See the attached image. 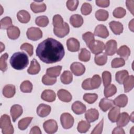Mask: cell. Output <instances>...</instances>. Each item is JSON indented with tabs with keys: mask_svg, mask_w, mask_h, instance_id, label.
<instances>
[{
	"mask_svg": "<svg viewBox=\"0 0 134 134\" xmlns=\"http://www.w3.org/2000/svg\"><path fill=\"white\" fill-rule=\"evenodd\" d=\"M36 52L40 60L47 64L60 61L65 54L62 44L51 38L40 42L37 47Z\"/></svg>",
	"mask_w": 134,
	"mask_h": 134,
	"instance_id": "1",
	"label": "cell"
},
{
	"mask_svg": "<svg viewBox=\"0 0 134 134\" xmlns=\"http://www.w3.org/2000/svg\"><path fill=\"white\" fill-rule=\"evenodd\" d=\"M9 62L13 68L20 70L27 66L29 64V59L26 53L22 52H17L12 55Z\"/></svg>",
	"mask_w": 134,
	"mask_h": 134,
	"instance_id": "2",
	"label": "cell"
},
{
	"mask_svg": "<svg viewBox=\"0 0 134 134\" xmlns=\"http://www.w3.org/2000/svg\"><path fill=\"white\" fill-rule=\"evenodd\" d=\"M0 128L3 134H13L14 128L11 124L10 119L8 115H3L0 119Z\"/></svg>",
	"mask_w": 134,
	"mask_h": 134,
	"instance_id": "3",
	"label": "cell"
},
{
	"mask_svg": "<svg viewBox=\"0 0 134 134\" xmlns=\"http://www.w3.org/2000/svg\"><path fill=\"white\" fill-rule=\"evenodd\" d=\"M26 35L29 40L37 41L41 39L42 37V32L40 28L35 27H30L26 32Z\"/></svg>",
	"mask_w": 134,
	"mask_h": 134,
	"instance_id": "4",
	"label": "cell"
},
{
	"mask_svg": "<svg viewBox=\"0 0 134 134\" xmlns=\"http://www.w3.org/2000/svg\"><path fill=\"white\" fill-rule=\"evenodd\" d=\"M60 121L62 127L64 129H68L71 128L74 124V118L68 113H63L60 117Z\"/></svg>",
	"mask_w": 134,
	"mask_h": 134,
	"instance_id": "5",
	"label": "cell"
},
{
	"mask_svg": "<svg viewBox=\"0 0 134 134\" xmlns=\"http://www.w3.org/2000/svg\"><path fill=\"white\" fill-rule=\"evenodd\" d=\"M91 52L95 54L103 52L105 49V44L103 42L100 40H94L88 46Z\"/></svg>",
	"mask_w": 134,
	"mask_h": 134,
	"instance_id": "6",
	"label": "cell"
},
{
	"mask_svg": "<svg viewBox=\"0 0 134 134\" xmlns=\"http://www.w3.org/2000/svg\"><path fill=\"white\" fill-rule=\"evenodd\" d=\"M43 127L46 132L48 133H54L58 130V124L55 120L49 119L43 124Z\"/></svg>",
	"mask_w": 134,
	"mask_h": 134,
	"instance_id": "7",
	"label": "cell"
},
{
	"mask_svg": "<svg viewBox=\"0 0 134 134\" xmlns=\"http://www.w3.org/2000/svg\"><path fill=\"white\" fill-rule=\"evenodd\" d=\"M105 53L107 55H113L115 54L117 50V43L115 40H108L105 46Z\"/></svg>",
	"mask_w": 134,
	"mask_h": 134,
	"instance_id": "8",
	"label": "cell"
},
{
	"mask_svg": "<svg viewBox=\"0 0 134 134\" xmlns=\"http://www.w3.org/2000/svg\"><path fill=\"white\" fill-rule=\"evenodd\" d=\"M70 69L72 72L76 76H81L83 74L85 71L84 65L79 62L72 63L70 65Z\"/></svg>",
	"mask_w": 134,
	"mask_h": 134,
	"instance_id": "9",
	"label": "cell"
},
{
	"mask_svg": "<svg viewBox=\"0 0 134 134\" xmlns=\"http://www.w3.org/2000/svg\"><path fill=\"white\" fill-rule=\"evenodd\" d=\"M66 46L69 51L76 52L80 49V44L77 39L74 38H70L66 41Z\"/></svg>",
	"mask_w": 134,
	"mask_h": 134,
	"instance_id": "10",
	"label": "cell"
},
{
	"mask_svg": "<svg viewBox=\"0 0 134 134\" xmlns=\"http://www.w3.org/2000/svg\"><path fill=\"white\" fill-rule=\"evenodd\" d=\"M23 112V108L20 105L18 104H15L13 105L10 110V113L13 121L15 122L17 119L22 115Z\"/></svg>",
	"mask_w": 134,
	"mask_h": 134,
	"instance_id": "11",
	"label": "cell"
},
{
	"mask_svg": "<svg viewBox=\"0 0 134 134\" xmlns=\"http://www.w3.org/2000/svg\"><path fill=\"white\" fill-rule=\"evenodd\" d=\"M94 35L102 38H106L109 36V32L105 26L100 24L96 27L94 30Z\"/></svg>",
	"mask_w": 134,
	"mask_h": 134,
	"instance_id": "12",
	"label": "cell"
},
{
	"mask_svg": "<svg viewBox=\"0 0 134 134\" xmlns=\"http://www.w3.org/2000/svg\"><path fill=\"white\" fill-rule=\"evenodd\" d=\"M30 8L35 13H38L44 12L47 9L46 4L42 1H35L30 4Z\"/></svg>",
	"mask_w": 134,
	"mask_h": 134,
	"instance_id": "13",
	"label": "cell"
},
{
	"mask_svg": "<svg viewBox=\"0 0 134 134\" xmlns=\"http://www.w3.org/2000/svg\"><path fill=\"white\" fill-rule=\"evenodd\" d=\"M99 113L95 108H91L87 110L85 114V117L86 120L89 122H94L98 119Z\"/></svg>",
	"mask_w": 134,
	"mask_h": 134,
	"instance_id": "14",
	"label": "cell"
},
{
	"mask_svg": "<svg viewBox=\"0 0 134 134\" xmlns=\"http://www.w3.org/2000/svg\"><path fill=\"white\" fill-rule=\"evenodd\" d=\"M51 107L45 104H40L37 108V114L40 117H45L49 115Z\"/></svg>",
	"mask_w": 134,
	"mask_h": 134,
	"instance_id": "15",
	"label": "cell"
},
{
	"mask_svg": "<svg viewBox=\"0 0 134 134\" xmlns=\"http://www.w3.org/2000/svg\"><path fill=\"white\" fill-rule=\"evenodd\" d=\"M70 31L69 25L66 23H64V25L60 28H53V32L54 35L59 38H63L66 36Z\"/></svg>",
	"mask_w": 134,
	"mask_h": 134,
	"instance_id": "16",
	"label": "cell"
},
{
	"mask_svg": "<svg viewBox=\"0 0 134 134\" xmlns=\"http://www.w3.org/2000/svg\"><path fill=\"white\" fill-rule=\"evenodd\" d=\"M114 100L107 98H103L99 103V107L104 112L111 108L114 105Z\"/></svg>",
	"mask_w": 134,
	"mask_h": 134,
	"instance_id": "17",
	"label": "cell"
},
{
	"mask_svg": "<svg viewBox=\"0 0 134 134\" xmlns=\"http://www.w3.org/2000/svg\"><path fill=\"white\" fill-rule=\"evenodd\" d=\"M41 98L44 101L48 102H52L55 100L56 98V95L53 90H46L42 93Z\"/></svg>",
	"mask_w": 134,
	"mask_h": 134,
	"instance_id": "18",
	"label": "cell"
},
{
	"mask_svg": "<svg viewBox=\"0 0 134 134\" xmlns=\"http://www.w3.org/2000/svg\"><path fill=\"white\" fill-rule=\"evenodd\" d=\"M86 106L80 101H76L72 105V110L77 115L83 114L86 111Z\"/></svg>",
	"mask_w": 134,
	"mask_h": 134,
	"instance_id": "19",
	"label": "cell"
},
{
	"mask_svg": "<svg viewBox=\"0 0 134 134\" xmlns=\"http://www.w3.org/2000/svg\"><path fill=\"white\" fill-rule=\"evenodd\" d=\"M109 25L110 29L115 35H119L121 34L123 31V25L119 21H112L109 23Z\"/></svg>",
	"mask_w": 134,
	"mask_h": 134,
	"instance_id": "20",
	"label": "cell"
},
{
	"mask_svg": "<svg viewBox=\"0 0 134 134\" xmlns=\"http://www.w3.org/2000/svg\"><path fill=\"white\" fill-rule=\"evenodd\" d=\"M58 98L60 100L64 102H70L72 98L71 93L64 89H60L57 92Z\"/></svg>",
	"mask_w": 134,
	"mask_h": 134,
	"instance_id": "21",
	"label": "cell"
},
{
	"mask_svg": "<svg viewBox=\"0 0 134 134\" xmlns=\"http://www.w3.org/2000/svg\"><path fill=\"white\" fill-rule=\"evenodd\" d=\"M40 71V65L38 61L34 59L30 62V65L27 70V72L29 74L35 75L38 74Z\"/></svg>",
	"mask_w": 134,
	"mask_h": 134,
	"instance_id": "22",
	"label": "cell"
},
{
	"mask_svg": "<svg viewBox=\"0 0 134 134\" xmlns=\"http://www.w3.org/2000/svg\"><path fill=\"white\" fill-rule=\"evenodd\" d=\"M70 23L73 27L79 28L83 24V19L81 15L79 14H74L70 17Z\"/></svg>",
	"mask_w": 134,
	"mask_h": 134,
	"instance_id": "23",
	"label": "cell"
},
{
	"mask_svg": "<svg viewBox=\"0 0 134 134\" xmlns=\"http://www.w3.org/2000/svg\"><path fill=\"white\" fill-rule=\"evenodd\" d=\"M124 87V91L128 93L130 91L134 86V76L133 75L128 76L124 81L123 83Z\"/></svg>",
	"mask_w": 134,
	"mask_h": 134,
	"instance_id": "24",
	"label": "cell"
},
{
	"mask_svg": "<svg viewBox=\"0 0 134 134\" xmlns=\"http://www.w3.org/2000/svg\"><path fill=\"white\" fill-rule=\"evenodd\" d=\"M16 88L13 84L6 85L3 89V94L7 98L13 97L15 94Z\"/></svg>",
	"mask_w": 134,
	"mask_h": 134,
	"instance_id": "25",
	"label": "cell"
},
{
	"mask_svg": "<svg viewBox=\"0 0 134 134\" xmlns=\"http://www.w3.org/2000/svg\"><path fill=\"white\" fill-rule=\"evenodd\" d=\"M20 30L18 27L12 26L7 29V34L8 38L12 40L17 39L20 36Z\"/></svg>",
	"mask_w": 134,
	"mask_h": 134,
	"instance_id": "26",
	"label": "cell"
},
{
	"mask_svg": "<svg viewBox=\"0 0 134 134\" xmlns=\"http://www.w3.org/2000/svg\"><path fill=\"white\" fill-rule=\"evenodd\" d=\"M130 120V117L126 112H123L120 114L119 117L117 120V125L120 127H124L127 125Z\"/></svg>",
	"mask_w": 134,
	"mask_h": 134,
	"instance_id": "27",
	"label": "cell"
},
{
	"mask_svg": "<svg viewBox=\"0 0 134 134\" xmlns=\"http://www.w3.org/2000/svg\"><path fill=\"white\" fill-rule=\"evenodd\" d=\"M17 17L18 21L23 24L27 23L30 20V14L25 10H19L17 13Z\"/></svg>",
	"mask_w": 134,
	"mask_h": 134,
	"instance_id": "28",
	"label": "cell"
},
{
	"mask_svg": "<svg viewBox=\"0 0 134 134\" xmlns=\"http://www.w3.org/2000/svg\"><path fill=\"white\" fill-rule=\"evenodd\" d=\"M120 115V108L116 107H113L108 114V119L112 122H115L117 121L119 116Z\"/></svg>",
	"mask_w": 134,
	"mask_h": 134,
	"instance_id": "29",
	"label": "cell"
},
{
	"mask_svg": "<svg viewBox=\"0 0 134 134\" xmlns=\"http://www.w3.org/2000/svg\"><path fill=\"white\" fill-rule=\"evenodd\" d=\"M114 103L118 107H124L128 103V97L125 94L119 95L115 98Z\"/></svg>",
	"mask_w": 134,
	"mask_h": 134,
	"instance_id": "30",
	"label": "cell"
},
{
	"mask_svg": "<svg viewBox=\"0 0 134 134\" xmlns=\"http://www.w3.org/2000/svg\"><path fill=\"white\" fill-rule=\"evenodd\" d=\"M62 70L61 65H58L51 68H48L46 70V74L51 77H58L61 73Z\"/></svg>",
	"mask_w": 134,
	"mask_h": 134,
	"instance_id": "31",
	"label": "cell"
},
{
	"mask_svg": "<svg viewBox=\"0 0 134 134\" xmlns=\"http://www.w3.org/2000/svg\"><path fill=\"white\" fill-rule=\"evenodd\" d=\"M94 61L98 65H104L107 61V55L105 52H101L95 55Z\"/></svg>",
	"mask_w": 134,
	"mask_h": 134,
	"instance_id": "32",
	"label": "cell"
},
{
	"mask_svg": "<svg viewBox=\"0 0 134 134\" xmlns=\"http://www.w3.org/2000/svg\"><path fill=\"white\" fill-rule=\"evenodd\" d=\"M60 80L63 84H69L71 83L73 80L72 73L69 71H64L60 76Z\"/></svg>",
	"mask_w": 134,
	"mask_h": 134,
	"instance_id": "33",
	"label": "cell"
},
{
	"mask_svg": "<svg viewBox=\"0 0 134 134\" xmlns=\"http://www.w3.org/2000/svg\"><path fill=\"white\" fill-rule=\"evenodd\" d=\"M117 53L120 57L127 60L130 55V50L127 46L123 45L119 48L117 51Z\"/></svg>",
	"mask_w": 134,
	"mask_h": 134,
	"instance_id": "34",
	"label": "cell"
},
{
	"mask_svg": "<svg viewBox=\"0 0 134 134\" xmlns=\"http://www.w3.org/2000/svg\"><path fill=\"white\" fill-rule=\"evenodd\" d=\"M117 92V88L114 84H109L105 86L104 90V96L107 98L115 95Z\"/></svg>",
	"mask_w": 134,
	"mask_h": 134,
	"instance_id": "35",
	"label": "cell"
},
{
	"mask_svg": "<svg viewBox=\"0 0 134 134\" xmlns=\"http://www.w3.org/2000/svg\"><path fill=\"white\" fill-rule=\"evenodd\" d=\"M129 73L127 70H124L121 71H118L115 74V79L116 81L120 84H122L123 83L124 81L126 79V77L128 76Z\"/></svg>",
	"mask_w": 134,
	"mask_h": 134,
	"instance_id": "36",
	"label": "cell"
},
{
	"mask_svg": "<svg viewBox=\"0 0 134 134\" xmlns=\"http://www.w3.org/2000/svg\"><path fill=\"white\" fill-rule=\"evenodd\" d=\"M32 119L33 117H27L20 119L18 123V128L21 130H25L27 128Z\"/></svg>",
	"mask_w": 134,
	"mask_h": 134,
	"instance_id": "37",
	"label": "cell"
},
{
	"mask_svg": "<svg viewBox=\"0 0 134 134\" xmlns=\"http://www.w3.org/2000/svg\"><path fill=\"white\" fill-rule=\"evenodd\" d=\"M102 80L98 74H95L90 79V86L92 90L98 88L101 84Z\"/></svg>",
	"mask_w": 134,
	"mask_h": 134,
	"instance_id": "38",
	"label": "cell"
},
{
	"mask_svg": "<svg viewBox=\"0 0 134 134\" xmlns=\"http://www.w3.org/2000/svg\"><path fill=\"white\" fill-rule=\"evenodd\" d=\"M91 127V125L87 121L81 120L77 125V131L80 133H85Z\"/></svg>",
	"mask_w": 134,
	"mask_h": 134,
	"instance_id": "39",
	"label": "cell"
},
{
	"mask_svg": "<svg viewBox=\"0 0 134 134\" xmlns=\"http://www.w3.org/2000/svg\"><path fill=\"white\" fill-rule=\"evenodd\" d=\"M95 16L96 18L99 21H105L109 16L108 12L104 9H99L95 12Z\"/></svg>",
	"mask_w": 134,
	"mask_h": 134,
	"instance_id": "40",
	"label": "cell"
},
{
	"mask_svg": "<svg viewBox=\"0 0 134 134\" xmlns=\"http://www.w3.org/2000/svg\"><path fill=\"white\" fill-rule=\"evenodd\" d=\"M32 84L29 81H23L20 85V91L23 93H31L32 90Z\"/></svg>",
	"mask_w": 134,
	"mask_h": 134,
	"instance_id": "41",
	"label": "cell"
},
{
	"mask_svg": "<svg viewBox=\"0 0 134 134\" xmlns=\"http://www.w3.org/2000/svg\"><path fill=\"white\" fill-rule=\"evenodd\" d=\"M52 24L54 28H62L64 25L63 19L61 15L57 14L53 17Z\"/></svg>",
	"mask_w": 134,
	"mask_h": 134,
	"instance_id": "42",
	"label": "cell"
},
{
	"mask_svg": "<svg viewBox=\"0 0 134 134\" xmlns=\"http://www.w3.org/2000/svg\"><path fill=\"white\" fill-rule=\"evenodd\" d=\"M91 58V53L86 48H82L79 54V59L83 62H87Z\"/></svg>",
	"mask_w": 134,
	"mask_h": 134,
	"instance_id": "43",
	"label": "cell"
},
{
	"mask_svg": "<svg viewBox=\"0 0 134 134\" xmlns=\"http://www.w3.org/2000/svg\"><path fill=\"white\" fill-rule=\"evenodd\" d=\"M36 24L40 27H46L49 24V19L46 16H40L37 17L35 19Z\"/></svg>",
	"mask_w": 134,
	"mask_h": 134,
	"instance_id": "44",
	"label": "cell"
},
{
	"mask_svg": "<svg viewBox=\"0 0 134 134\" xmlns=\"http://www.w3.org/2000/svg\"><path fill=\"white\" fill-rule=\"evenodd\" d=\"M83 98L87 103L93 104L97 99L98 95L95 93H85Z\"/></svg>",
	"mask_w": 134,
	"mask_h": 134,
	"instance_id": "45",
	"label": "cell"
},
{
	"mask_svg": "<svg viewBox=\"0 0 134 134\" xmlns=\"http://www.w3.org/2000/svg\"><path fill=\"white\" fill-rule=\"evenodd\" d=\"M0 24H1V29H8L10 27L12 26V20L10 17L8 16L5 17L4 18H2L1 21H0Z\"/></svg>",
	"mask_w": 134,
	"mask_h": 134,
	"instance_id": "46",
	"label": "cell"
},
{
	"mask_svg": "<svg viewBox=\"0 0 134 134\" xmlns=\"http://www.w3.org/2000/svg\"><path fill=\"white\" fill-rule=\"evenodd\" d=\"M8 54L7 53H5L2 54L0 58V69L2 71L5 72L7 69V64L6 61L8 59Z\"/></svg>",
	"mask_w": 134,
	"mask_h": 134,
	"instance_id": "47",
	"label": "cell"
},
{
	"mask_svg": "<svg viewBox=\"0 0 134 134\" xmlns=\"http://www.w3.org/2000/svg\"><path fill=\"white\" fill-rule=\"evenodd\" d=\"M82 38L85 42L87 47L91 42L95 40L94 34L90 31H87L83 34L82 35Z\"/></svg>",
	"mask_w": 134,
	"mask_h": 134,
	"instance_id": "48",
	"label": "cell"
},
{
	"mask_svg": "<svg viewBox=\"0 0 134 134\" xmlns=\"http://www.w3.org/2000/svg\"><path fill=\"white\" fill-rule=\"evenodd\" d=\"M125 64L124 59L122 58H116L111 61V65L113 68H117L121 67Z\"/></svg>",
	"mask_w": 134,
	"mask_h": 134,
	"instance_id": "49",
	"label": "cell"
},
{
	"mask_svg": "<svg viewBox=\"0 0 134 134\" xmlns=\"http://www.w3.org/2000/svg\"><path fill=\"white\" fill-rule=\"evenodd\" d=\"M126 14V10L121 7H117L114 9L113 12V15L115 18H121L124 17Z\"/></svg>",
	"mask_w": 134,
	"mask_h": 134,
	"instance_id": "50",
	"label": "cell"
},
{
	"mask_svg": "<svg viewBox=\"0 0 134 134\" xmlns=\"http://www.w3.org/2000/svg\"><path fill=\"white\" fill-rule=\"evenodd\" d=\"M103 83L104 86H106L110 84L111 81V73L107 71H105L102 73Z\"/></svg>",
	"mask_w": 134,
	"mask_h": 134,
	"instance_id": "51",
	"label": "cell"
},
{
	"mask_svg": "<svg viewBox=\"0 0 134 134\" xmlns=\"http://www.w3.org/2000/svg\"><path fill=\"white\" fill-rule=\"evenodd\" d=\"M57 82L55 77H51L47 74L43 76L42 78V82L46 85H52Z\"/></svg>",
	"mask_w": 134,
	"mask_h": 134,
	"instance_id": "52",
	"label": "cell"
},
{
	"mask_svg": "<svg viewBox=\"0 0 134 134\" xmlns=\"http://www.w3.org/2000/svg\"><path fill=\"white\" fill-rule=\"evenodd\" d=\"M92 10V7L91 5L88 3H84L81 7V13L84 15H89Z\"/></svg>",
	"mask_w": 134,
	"mask_h": 134,
	"instance_id": "53",
	"label": "cell"
},
{
	"mask_svg": "<svg viewBox=\"0 0 134 134\" xmlns=\"http://www.w3.org/2000/svg\"><path fill=\"white\" fill-rule=\"evenodd\" d=\"M20 48V49L26 51L30 57L32 56L33 54V46L30 43H24L21 45Z\"/></svg>",
	"mask_w": 134,
	"mask_h": 134,
	"instance_id": "54",
	"label": "cell"
},
{
	"mask_svg": "<svg viewBox=\"0 0 134 134\" xmlns=\"http://www.w3.org/2000/svg\"><path fill=\"white\" fill-rule=\"evenodd\" d=\"M79 5V1L77 0H69L66 2V5L69 10L74 11L77 9Z\"/></svg>",
	"mask_w": 134,
	"mask_h": 134,
	"instance_id": "55",
	"label": "cell"
},
{
	"mask_svg": "<svg viewBox=\"0 0 134 134\" xmlns=\"http://www.w3.org/2000/svg\"><path fill=\"white\" fill-rule=\"evenodd\" d=\"M104 124V119H102L101 121L95 126L93 130L91 132L92 134H100L102 132Z\"/></svg>",
	"mask_w": 134,
	"mask_h": 134,
	"instance_id": "56",
	"label": "cell"
},
{
	"mask_svg": "<svg viewBox=\"0 0 134 134\" xmlns=\"http://www.w3.org/2000/svg\"><path fill=\"white\" fill-rule=\"evenodd\" d=\"M96 4L100 7H107L109 5V0H96L95 1Z\"/></svg>",
	"mask_w": 134,
	"mask_h": 134,
	"instance_id": "57",
	"label": "cell"
},
{
	"mask_svg": "<svg viewBox=\"0 0 134 134\" xmlns=\"http://www.w3.org/2000/svg\"><path fill=\"white\" fill-rule=\"evenodd\" d=\"M90 79L91 78H88L85 79L82 84V88L85 90H91L92 88L90 86Z\"/></svg>",
	"mask_w": 134,
	"mask_h": 134,
	"instance_id": "58",
	"label": "cell"
},
{
	"mask_svg": "<svg viewBox=\"0 0 134 134\" xmlns=\"http://www.w3.org/2000/svg\"><path fill=\"white\" fill-rule=\"evenodd\" d=\"M133 1H129L127 0L126 2V6L128 8V9L131 12L132 15H133Z\"/></svg>",
	"mask_w": 134,
	"mask_h": 134,
	"instance_id": "59",
	"label": "cell"
},
{
	"mask_svg": "<svg viewBox=\"0 0 134 134\" xmlns=\"http://www.w3.org/2000/svg\"><path fill=\"white\" fill-rule=\"evenodd\" d=\"M125 131L120 126H118L116 127V128H115L113 131H112V133L113 134H116V133H121V134H125Z\"/></svg>",
	"mask_w": 134,
	"mask_h": 134,
	"instance_id": "60",
	"label": "cell"
},
{
	"mask_svg": "<svg viewBox=\"0 0 134 134\" xmlns=\"http://www.w3.org/2000/svg\"><path fill=\"white\" fill-rule=\"evenodd\" d=\"M30 134H41V131L40 128L38 126H34L31 128L30 131Z\"/></svg>",
	"mask_w": 134,
	"mask_h": 134,
	"instance_id": "61",
	"label": "cell"
},
{
	"mask_svg": "<svg viewBox=\"0 0 134 134\" xmlns=\"http://www.w3.org/2000/svg\"><path fill=\"white\" fill-rule=\"evenodd\" d=\"M133 20L134 19H132L129 23V28L131 31H133Z\"/></svg>",
	"mask_w": 134,
	"mask_h": 134,
	"instance_id": "62",
	"label": "cell"
}]
</instances>
